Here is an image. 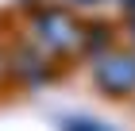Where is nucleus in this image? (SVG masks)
<instances>
[{
  "label": "nucleus",
  "instance_id": "f257e3e1",
  "mask_svg": "<svg viewBox=\"0 0 135 131\" xmlns=\"http://www.w3.org/2000/svg\"><path fill=\"white\" fill-rule=\"evenodd\" d=\"M97 81H100L104 89H112V93H127L135 89V58H104L100 62V70H97Z\"/></svg>",
  "mask_w": 135,
  "mask_h": 131
},
{
  "label": "nucleus",
  "instance_id": "f03ea898",
  "mask_svg": "<svg viewBox=\"0 0 135 131\" xmlns=\"http://www.w3.org/2000/svg\"><path fill=\"white\" fill-rule=\"evenodd\" d=\"M39 31H42V39L50 42V46H70V42H77L73 23L66 20V16H58V12H50V16L39 23Z\"/></svg>",
  "mask_w": 135,
  "mask_h": 131
}]
</instances>
